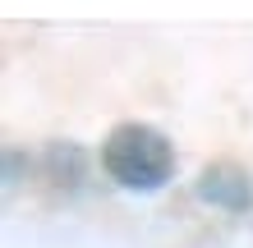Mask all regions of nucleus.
I'll return each instance as SVG.
<instances>
[{
  "label": "nucleus",
  "instance_id": "f257e3e1",
  "mask_svg": "<svg viewBox=\"0 0 253 248\" xmlns=\"http://www.w3.org/2000/svg\"><path fill=\"white\" fill-rule=\"evenodd\" d=\"M101 170L129 193H157L175 175V147L161 129L143 120H125L101 142Z\"/></svg>",
  "mask_w": 253,
  "mask_h": 248
},
{
  "label": "nucleus",
  "instance_id": "f03ea898",
  "mask_svg": "<svg viewBox=\"0 0 253 248\" xmlns=\"http://www.w3.org/2000/svg\"><path fill=\"white\" fill-rule=\"evenodd\" d=\"M198 198L212 202V207H226V212H244L253 202V179H249V170L230 166V161H216V166L203 170Z\"/></svg>",
  "mask_w": 253,
  "mask_h": 248
}]
</instances>
